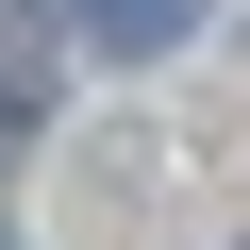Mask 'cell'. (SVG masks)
Wrapping results in <instances>:
<instances>
[{
	"instance_id": "obj_2",
	"label": "cell",
	"mask_w": 250,
	"mask_h": 250,
	"mask_svg": "<svg viewBox=\"0 0 250 250\" xmlns=\"http://www.w3.org/2000/svg\"><path fill=\"white\" fill-rule=\"evenodd\" d=\"M0 150H17V100H0Z\"/></svg>"
},
{
	"instance_id": "obj_1",
	"label": "cell",
	"mask_w": 250,
	"mask_h": 250,
	"mask_svg": "<svg viewBox=\"0 0 250 250\" xmlns=\"http://www.w3.org/2000/svg\"><path fill=\"white\" fill-rule=\"evenodd\" d=\"M83 34H100V50H184L200 0H83Z\"/></svg>"
}]
</instances>
